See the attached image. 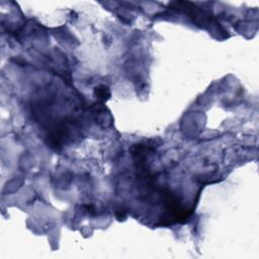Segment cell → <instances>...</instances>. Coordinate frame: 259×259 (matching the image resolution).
I'll return each mask as SVG.
<instances>
[{"label":"cell","instance_id":"obj_1","mask_svg":"<svg viewBox=\"0 0 259 259\" xmlns=\"http://www.w3.org/2000/svg\"><path fill=\"white\" fill-rule=\"evenodd\" d=\"M93 94L98 100H101V101H105L110 97V88H108L107 86H105V85L96 86L95 88H94Z\"/></svg>","mask_w":259,"mask_h":259},{"label":"cell","instance_id":"obj_2","mask_svg":"<svg viewBox=\"0 0 259 259\" xmlns=\"http://www.w3.org/2000/svg\"><path fill=\"white\" fill-rule=\"evenodd\" d=\"M116 218L119 219V220H121V218L125 219L126 218V215H125V213H122V211H117V213H116Z\"/></svg>","mask_w":259,"mask_h":259}]
</instances>
